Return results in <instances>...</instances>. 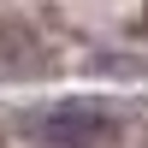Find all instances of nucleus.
Wrapping results in <instances>:
<instances>
[{"label": "nucleus", "mask_w": 148, "mask_h": 148, "mask_svg": "<svg viewBox=\"0 0 148 148\" xmlns=\"http://www.w3.org/2000/svg\"><path fill=\"white\" fill-rule=\"evenodd\" d=\"M30 130L47 148H95V142L113 136V113L95 107V101H53L30 119Z\"/></svg>", "instance_id": "1"}]
</instances>
